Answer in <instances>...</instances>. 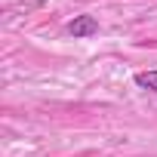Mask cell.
I'll return each instance as SVG.
<instances>
[{"label":"cell","instance_id":"obj_1","mask_svg":"<svg viewBox=\"0 0 157 157\" xmlns=\"http://www.w3.org/2000/svg\"><path fill=\"white\" fill-rule=\"evenodd\" d=\"M96 31H99V22L93 16H77L74 22H68V34L74 37H93Z\"/></svg>","mask_w":157,"mask_h":157},{"label":"cell","instance_id":"obj_2","mask_svg":"<svg viewBox=\"0 0 157 157\" xmlns=\"http://www.w3.org/2000/svg\"><path fill=\"white\" fill-rule=\"evenodd\" d=\"M136 86L157 93V71H139V74H136Z\"/></svg>","mask_w":157,"mask_h":157}]
</instances>
